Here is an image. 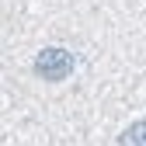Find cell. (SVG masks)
Instances as JSON below:
<instances>
[{
    "mask_svg": "<svg viewBox=\"0 0 146 146\" xmlns=\"http://www.w3.org/2000/svg\"><path fill=\"white\" fill-rule=\"evenodd\" d=\"M73 66H77V56H73L70 49L49 45V49H42L38 56H35V77H42L49 84H59V80H66L73 73Z\"/></svg>",
    "mask_w": 146,
    "mask_h": 146,
    "instance_id": "obj_1",
    "label": "cell"
},
{
    "mask_svg": "<svg viewBox=\"0 0 146 146\" xmlns=\"http://www.w3.org/2000/svg\"><path fill=\"white\" fill-rule=\"evenodd\" d=\"M118 146H146V118H136L129 129L118 136Z\"/></svg>",
    "mask_w": 146,
    "mask_h": 146,
    "instance_id": "obj_2",
    "label": "cell"
}]
</instances>
